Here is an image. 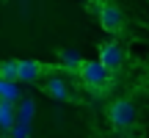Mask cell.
<instances>
[{
    "label": "cell",
    "mask_w": 149,
    "mask_h": 138,
    "mask_svg": "<svg viewBox=\"0 0 149 138\" xmlns=\"http://www.w3.org/2000/svg\"><path fill=\"white\" fill-rule=\"evenodd\" d=\"M97 6V20H100V28L105 33H111V36H119L124 28V14L122 8H119L116 3H111V0H94Z\"/></svg>",
    "instance_id": "obj_2"
},
{
    "label": "cell",
    "mask_w": 149,
    "mask_h": 138,
    "mask_svg": "<svg viewBox=\"0 0 149 138\" xmlns=\"http://www.w3.org/2000/svg\"><path fill=\"white\" fill-rule=\"evenodd\" d=\"M33 111H36V102H33V100L19 102V108H17V119H25V122H31V119H33Z\"/></svg>",
    "instance_id": "obj_9"
},
{
    "label": "cell",
    "mask_w": 149,
    "mask_h": 138,
    "mask_svg": "<svg viewBox=\"0 0 149 138\" xmlns=\"http://www.w3.org/2000/svg\"><path fill=\"white\" fill-rule=\"evenodd\" d=\"M97 61H100L108 72H116V69L124 64V50H122V44H119L116 39L102 42V44H100V58H97Z\"/></svg>",
    "instance_id": "obj_4"
},
{
    "label": "cell",
    "mask_w": 149,
    "mask_h": 138,
    "mask_svg": "<svg viewBox=\"0 0 149 138\" xmlns=\"http://www.w3.org/2000/svg\"><path fill=\"white\" fill-rule=\"evenodd\" d=\"M58 61H61V69H64V72H77L83 55H80L77 50H61V53H58Z\"/></svg>",
    "instance_id": "obj_8"
},
{
    "label": "cell",
    "mask_w": 149,
    "mask_h": 138,
    "mask_svg": "<svg viewBox=\"0 0 149 138\" xmlns=\"http://www.w3.org/2000/svg\"><path fill=\"white\" fill-rule=\"evenodd\" d=\"M44 66L42 61H31V58H19L17 61V83H36L39 77L44 75Z\"/></svg>",
    "instance_id": "obj_5"
},
{
    "label": "cell",
    "mask_w": 149,
    "mask_h": 138,
    "mask_svg": "<svg viewBox=\"0 0 149 138\" xmlns=\"http://www.w3.org/2000/svg\"><path fill=\"white\" fill-rule=\"evenodd\" d=\"M74 75L80 77V83H83L91 94H105V91L111 89V83H113L111 72H108L100 61H86V58H83Z\"/></svg>",
    "instance_id": "obj_1"
},
{
    "label": "cell",
    "mask_w": 149,
    "mask_h": 138,
    "mask_svg": "<svg viewBox=\"0 0 149 138\" xmlns=\"http://www.w3.org/2000/svg\"><path fill=\"white\" fill-rule=\"evenodd\" d=\"M44 94H47L50 100H58V102H69V100H74L72 91L66 89L64 77H50L47 83H44Z\"/></svg>",
    "instance_id": "obj_6"
},
{
    "label": "cell",
    "mask_w": 149,
    "mask_h": 138,
    "mask_svg": "<svg viewBox=\"0 0 149 138\" xmlns=\"http://www.w3.org/2000/svg\"><path fill=\"white\" fill-rule=\"evenodd\" d=\"M0 77L17 83V61H3V64H0Z\"/></svg>",
    "instance_id": "obj_10"
},
{
    "label": "cell",
    "mask_w": 149,
    "mask_h": 138,
    "mask_svg": "<svg viewBox=\"0 0 149 138\" xmlns=\"http://www.w3.org/2000/svg\"><path fill=\"white\" fill-rule=\"evenodd\" d=\"M108 119H111V127L116 130V133H122V130H130L135 124V108L130 100H113L111 105H108Z\"/></svg>",
    "instance_id": "obj_3"
},
{
    "label": "cell",
    "mask_w": 149,
    "mask_h": 138,
    "mask_svg": "<svg viewBox=\"0 0 149 138\" xmlns=\"http://www.w3.org/2000/svg\"><path fill=\"white\" fill-rule=\"evenodd\" d=\"M14 119H17V105L11 100H0V130L8 133V127L14 124Z\"/></svg>",
    "instance_id": "obj_7"
}]
</instances>
